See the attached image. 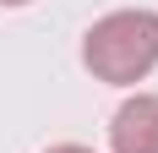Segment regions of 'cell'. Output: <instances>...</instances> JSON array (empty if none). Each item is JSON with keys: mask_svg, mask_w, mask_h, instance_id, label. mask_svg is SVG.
<instances>
[{"mask_svg": "<svg viewBox=\"0 0 158 153\" xmlns=\"http://www.w3.org/2000/svg\"><path fill=\"white\" fill-rule=\"evenodd\" d=\"M0 6H33V0H0Z\"/></svg>", "mask_w": 158, "mask_h": 153, "instance_id": "277c9868", "label": "cell"}, {"mask_svg": "<svg viewBox=\"0 0 158 153\" xmlns=\"http://www.w3.org/2000/svg\"><path fill=\"white\" fill-rule=\"evenodd\" d=\"M44 153H93V148H82V142H55V148H44Z\"/></svg>", "mask_w": 158, "mask_h": 153, "instance_id": "3957f363", "label": "cell"}, {"mask_svg": "<svg viewBox=\"0 0 158 153\" xmlns=\"http://www.w3.org/2000/svg\"><path fill=\"white\" fill-rule=\"evenodd\" d=\"M82 66L109 82V88H136L158 71V11L147 6H120L104 11L82 33Z\"/></svg>", "mask_w": 158, "mask_h": 153, "instance_id": "6da1fadb", "label": "cell"}, {"mask_svg": "<svg viewBox=\"0 0 158 153\" xmlns=\"http://www.w3.org/2000/svg\"><path fill=\"white\" fill-rule=\"evenodd\" d=\"M109 153H158V93H131L109 115Z\"/></svg>", "mask_w": 158, "mask_h": 153, "instance_id": "7a4b0ae2", "label": "cell"}]
</instances>
